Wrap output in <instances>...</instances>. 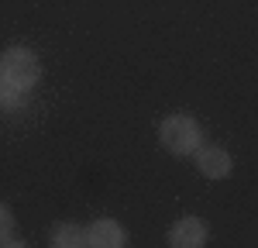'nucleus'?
<instances>
[{"mask_svg":"<svg viewBox=\"0 0 258 248\" xmlns=\"http://www.w3.org/2000/svg\"><path fill=\"white\" fill-rule=\"evenodd\" d=\"M41 76V62L31 48L24 45H11L7 52H0V80L7 83L11 90H18L28 97V90L38 83Z\"/></svg>","mask_w":258,"mask_h":248,"instance_id":"1","label":"nucleus"},{"mask_svg":"<svg viewBox=\"0 0 258 248\" xmlns=\"http://www.w3.org/2000/svg\"><path fill=\"white\" fill-rule=\"evenodd\" d=\"M207 238H210V227L203 217H179L176 224L169 227V245L172 248H200L207 245Z\"/></svg>","mask_w":258,"mask_h":248,"instance_id":"3","label":"nucleus"},{"mask_svg":"<svg viewBox=\"0 0 258 248\" xmlns=\"http://www.w3.org/2000/svg\"><path fill=\"white\" fill-rule=\"evenodd\" d=\"M159 142H162L165 152L186 159V155H193L200 145H203V128H200V121L189 117V114H169V117L159 124Z\"/></svg>","mask_w":258,"mask_h":248,"instance_id":"2","label":"nucleus"},{"mask_svg":"<svg viewBox=\"0 0 258 248\" xmlns=\"http://www.w3.org/2000/svg\"><path fill=\"white\" fill-rule=\"evenodd\" d=\"M86 245L90 248H124L127 245V231L114 217H97L86 227Z\"/></svg>","mask_w":258,"mask_h":248,"instance_id":"4","label":"nucleus"},{"mask_svg":"<svg viewBox=\"0 0 258 248\" xmlns=\"http://www.w3.org/2000/svg\"><path fill=\"white\" fill-rule=\"evenodd\" d=\"M193 159H197V169L207 179H224V176H231V169H234V159H231L220 145H200L197 152H193Z\"/></svg>","mask_w":258,"mask_h":248,"instance_id":"5","label":"nucleus"},{"mask_svg":"<svg viewBox=\"0 0 258 248\" xmlns=\"http://www.w3.org/2000/svg\"><path fill=\"white\" fill-rule=\"evenodd\" d=\"M11 241H14V214L7 204H0V245H11Z\"/></svg>","mask_w":258,"mask_h":248,"instance_id":"7","label":"nucleus"},{"mask_svg":"<svg viewBox=\"0 0 258 248\" xmlns=\"http://www.w3.org/2000/svg\"><path fill=\"white\" fill-rule=\"evenodd\" d=\"M48 245H55V248H80V245H86V227L73 224V221H62V224H55L52 231H48Z\"/></svg>","mask_w":258,"mask_h":248,"instance_id":"6","label":"nucleus"},{"mask_svg":"<svg viewBox=\"0 0 258 248\" xmlns=\"http://www.w3.org/2000/svg\"><path fill=\"white\" fill-rule=\"evenodd\" d=\"M21 103H24V93L11 90L7 83L0 80V110H14V107H21Z\"/></svg>","mask_w":258,"mask_h":248,"instance_id":"8","label":"nucleus"}]
</instances>
